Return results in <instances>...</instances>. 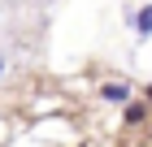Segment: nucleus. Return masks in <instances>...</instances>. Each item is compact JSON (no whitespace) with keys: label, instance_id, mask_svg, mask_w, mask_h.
Wrapping results in <instances>:
<instances>
[{"label":"nucleus","instance_id":"nucleus-3","mask_svg":"<svg viewBox=\"0 0 152 147\" xmlns=\"http://www.w3.org/2000/svg\"><path fill=\"white\" fill-rule=\"evenodd\" d=\"M139 121H148V104L130 100V104H126V125H139Z\"/></svg>","mask_w":152,"mask_h":147},{"label":"nucleus","instance_id":"nucleus-1","mask_svg":"<svg viewBox=\"0 0 152 147\" xmlns=\"http://www.w3.org/2000/svg\"><path fill=\"white\" fill-rule=\"evenodd\" d=\"M100 100H104V104H117V108H126V104L135 100V91H130V82H104V87H100Z\"/></svg>","mask_w":152,"mask_h":147},{"label":"nucleus","instance_id":"nucleus-4","mask_svg":"<svg viewBox=\"0 0 152 147\" xmlns=\"http://www.w3.org/2000/svg\"><path fill=\"white\" fill-rule=\"evenodd\" d=\"M4 69H9V56H4V52H0V78H4Z\"/></svg>","mask_w":152,"mask_h":147},{"label":"nucleus","instance_id":"nucleus-5","mask_svg":"<svg viewBox=\"0 0 152 147\" xmlns=\"http://www.w3.org/2000/svg\"><path fill=\"white\" fill-rule=\"evenodd\" d=\"M143 100H148V104H152V82H148V87H143Z\"/></svg>","mask_w":152,"mask_h":147},{"label":"nucleus","instance_id":"nucleus-2","mask_svg":"<svg viewBox=\"0 0 152 147\" xmlns=\"http://www.w3.org/2000/svg\"><path fill=\"white\" fill-rule=\"evenodd\" d=\"M126 22L135 26V35H139V39H148V35H152V4H143V9H130V13H126Z\"/></svg>","mask_w":152,"mask_h":147}]
</instances>
